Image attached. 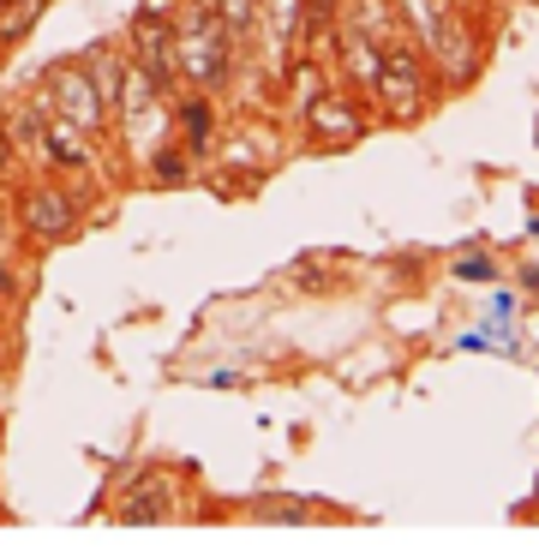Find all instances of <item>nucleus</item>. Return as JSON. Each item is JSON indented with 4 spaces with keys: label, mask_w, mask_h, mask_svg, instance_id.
Listing matches in <instances>:
<instances>
[{
    "label": "nucleus",
    "mask_w": 539,
    "mask_h": 557,
    "mask_svg": "<svg viewBox=\"0 0 539 557\" xmlns=\"http://www.w3.org/2000/svg\"><path fill=\"white\" fill-rule=\"evenodd\" d=\"M228 37L234 30L222 25V13H216L210 0H198L174 25V73L198 90H216L228 78Z\"/></svg>",
    "instance_id": "f257e3e1"
},
{
    "label": "nucleus",
    "mask_w": 539,
    "mask_h": 557,
    "mask_svg": "<svg viewBox=\"0 0 539 557\" xmlns=\"http://www.w3.org/2000/svg\"><path fill=\"white\" fill-rule=\"evenodd\" d=\"M48 109H54L66 126H78L84 138H96V133H102V121H108L102 85H96V78H84V73H72V66H60V73L48 78Z\"/></svg>",
    "instance_id": "f03ea898"
},
{
    "label": "nucleus",
    "mask_w": 539,
    "mask_h": 557,
    "mask_svg": "<svg viewBox=\"0 0 539 557\" xmlns=\"http://www.w3.org/2000/svg\"><path fill=\"white\" fill-rule=\"evenodd\" d=\"M378 90H383V109H390L395 121H414V114L426 109V73H419V54H407V49L383 54Z\"/></svg>",
    "instance_id": "7ed1b4c3"
},
{
    "label": "nucleus",
    "mask_w": 539,
    "mask_h": 557,
    "mask_svg": "<svg viewBox=\"0 0 539 557\" xmlns=\"http://www.w3.org/2000/svg\"><path fill=\"white\" fill-rule=\"evenodd\" d=\"M132 42H138V66L156 78V90L174 85V30H168L162 18H138Z\"/></svg>",
    "instance_id": "20e7f679"
},
{
    "label": "nucleus",
    "mask_w": 539,
    "mask_h": 557,
    "mask_svg": "<svg viewBox=\"0 0 539 557\" xmlns=\"http://www.w3.org/2000/svg\"><path fill=\"white\" fill-rule=\"evenodd\" d=\"M24 228L42 234V240H60V234H72V205L54 186H36V193H24Z\"/></svg>",
    "instance_id": "39448f33"
},
{
    "label": "nucleus",
    "mask_w": 539,
    "mask_h": 557,
    "mask_svg": "<svg viewBox=\"0 0 539 557\" xmlns=\"http://www.w3.org/2000/svg\"><path fill=\"white\" fill-rule=\"evenodd\" d=\"M306 114H311V133H318L323 145H354V138H359V114L347 109V102L323 97V102H311Z\"/></svg>",
    "instance_id": "423d86ee"
},
{
    "label": "nucleus",
    "mask_w": 539,
    "mask_h": 557,
    "mask_svg": "<svg viewBox=\"0 0 539 557\" xmlns=\"http://www.w3.org/2000/svg\"><path fill=\"white\" fill-rule=\"evenodd\" d=\"M42 150H48L54 162H66V169H84V162H90V150H84V133H78V126H66L60 114L42 126Z\"/></svg>",
    "instance_id": "0eeeda50"
},
{
    "label": "nucleus",
    "mask_w": 539,
    "mask_h": 557,
    "mask_svg": "<svg viewBox=\"0 0 539 557\" xmlns=\"http://www.w3.org/2000/svg\"><path fill=\"white\" fill-rule=\"evenodd\" d=\"M342 54H347V73L359 78V85H378V66H383V49H371L366 30H342Z\"/></svg>",
    "instance_id": "6e6552de"
},
{
    "label": "nucleus",
    "mask_w": 539,
    "mask_h": 557,
    "mask_svg": "<svg viewBox=\"0 0 539 557\" xmlns=\"http://www.w3.org/2000/svg\"><path fill=\"white\" fill-rule=\"evenodd\" d=\"M174 121H180V138H186L192 150H210V138H216V114H210V102H204V97H186Z\"/></svg>",
    "instance_id": "1a4fd4ad"
},
{
    "label": "nucleus",
    "mask_w": 539,
    "mask_h": 557,
    "mask_svg": "<svg viewBox=\"0 0 539 557\" xmlns=\"http://www.w3.org/2000/svg\"><path fill=\"white\" fill-rule=\"evenodd\" d=\"M156 516H168L162 492H132L126 504H120V521H156Z\"/></svg>",
    "instance_id": "9d476101"
},
{
    "label": "nucleus",
    "mask_w": 539,
    "mask_h": 557,
    "mask_svg": "<svg viewBox=\"0 0 539 557\" xmlns=\"http://www.w3.org/2000/svg\"><path fill=\"white\" fill-rule=\"evenodd\" d=\"M210 7L222 13L228 30H246V25H252V7H258V0H210Z\"/></svg>",
    "instance_id": "9b49d317"
},
{
    "label": "nucleus",
    "mask_w": 539,
    "mask_h": 557,
    "mask_svg": "<svg viewBox=\"0 0 539 557\" xmlns=\"http://www.w3.org/2000/svg\"><path fill=\"white\" fill-rule=\"evenodd\" d=\"M455 276H462V282H491L498 270H491L486 252H467V258H455Z\"/></svg>",
    "instance_id": "f8f14e48"
},
{
    "label": "nucleus",
    "mask_w": 539,
    "mask_h": 557,
    "mask_svg": "<svg viewBox=\"0 0 539 557\" xmlns=\"http://www.w3.org/2000/svg\"><path fill=\"white\" fill-rule=\"evenodd\" d=\"M156 181L180 186V181H186V157H180V150H162V157H156Z\"/></svg>",
    "instance_id": "ddd939ff"
},
{
    "label": "nucleus",
    "mask_w": 539,
    "mask_h": 557,
    "mask_svg": "<svg viewBox=\"0 0 539 557\" xmlns=\"http://www.w3.org/2000/svg\"><path fill=\"white\" fill-rule=\"evenodd\" d=\"M0 294H12V276H7V270H0Z\"/></svg>",
    "instance_id": "4468645a"
}]
</instances>
